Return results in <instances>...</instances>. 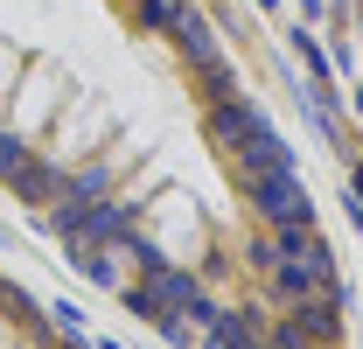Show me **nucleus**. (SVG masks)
<instances>
[{
    "instance_id": "39448f33",
    "label": "nucleus",
    "mask_w": 363,
    "mask_h": 349,
    "mask_svg": "<svg viewBox=\"0 0 363 349\" xmlns=\"http://www.w3.org/2000/svg\"><path fill=\"white\" fill-rule=\"evenodd\" d=\"M168 35H175V49H182L189 70H217V63H224V56H217V35H210V21H196L189 7H182V21L168 28Z\"/></svg>"
},
{
    "instance_id": "20e7f679",
    "label": "nucleus",
    "mask_w": 363,
    "mask_h": 349,
    "mask_svg": "<svg viewBox=\"0 0 363 349\" xmlns=\"http://www.w3.org/2000/svg\"><path fill=\"white\" fill-rule=\"evenodd\" d=\"M0 182H7V189H14L21 203H35V210H56V203L70 196V168H49V161L35 154V147H28V154H21L14 168L0 174Z\"/></svg>"
},
{
    "instance_id": "423d86ee",
    "label": "nucleus",
    "mask_w": 363,
    "mask_h": 349,
    "mask_svg": "<svg viewBox=\"0 0 363 349\" xmlns=\"http://www.w3.org/2000/svg\"><path fill=\"white\" fill-rule=\"evenodd\" d=\"M140 21H147V28H175V21H182V0H140Z\"/></svg>"
},
{
    "instance_id": "f257e3e1",
    "label": "nucleus",
    "mask_w": 363,
    "mask_h": 349,
    "mask_svg": "<svg viewBox=\"0 0 363 349\" xmlns=\"http://www.w3.org/2000/svg\"><path fill=\"white\" fill-rule=\"evenodd\" d=\"M119 294H126V307H133V314H147V321H182V314H189V328H203V321H210L203 279H196L189 265H175V259L133 265V279H126Z\"/></svg>"
},
{
    "instance_id": "f03ea898",
    "label": "nucleus",
    "mask_w": 363,
    "mask_h": 349,
    "mask_svg": "<svg viewBox=\"0 0 363 349\" xmlns=\"http://www.w3.org/2000/svg\"><path fill=\"white\" fill-rule=\"evenodd\" d=\"M230 182H238V196L252 203V217L266 223V231L315 223V210H308V189H301V168H294V161H279V168H245V161H230Z\"/></svg>"
},
{
    "instance_id": "7ed1b4c3",
    "label": "nucleus",
    "mask_w": 363,
    "mask_h": 349,
    "mask_svg": "<svg viewBox=\"0 0 363 349\" xmlns=\"http://www.w3.org/2000/svg\"><path fill=\"white\" fill-rule=\"evenodd\" d=\"M259 133H266V112H259L245 91H230V98H210V112H203V140H210L224 161H230V154H245Z\"/></svg>"
}]
</instances>
